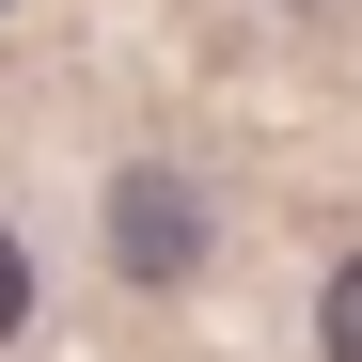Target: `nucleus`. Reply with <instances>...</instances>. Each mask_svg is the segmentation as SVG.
Wrapping results in <instances>:
<instances>
[{
  "instance_id": "obj_1",
  "label": "nucleus",
  "mask_w": 362,
  "mask_h": 362,
  "mask_svg": "<svg viewBox=\"0 0 362 362\" xmlns=\"http://www.w3.org/2000/svg\"><path fill=\"white\" fill-rule=\"evenodd\" d=\"M110 268H127V284H205V189L173 158L110 173Z\"/></svg>"
},
{
  "instance_id": "obj_2",
  "label": "nucleus",
  "mask_w": 362,
  "mask_h": 362,
  "mask_svg": "<svg viewBox=\"0 0 362 362\" xmlns=\"http://www.w3.org/2000/svg\"><path fill=\"white\" fill-rule=\"evenodd\" d=\"M331 362H362V252L331 268Z\"/></svg>"
},
{
  "instance_id": "obj_3",
  "label": "nucleus",
  "mask_w": 362,
  "mask_h": 362,
  "mask_svg": "<svg viewBox=\"0 0 362 362\" xmlns=\"http://www.w3.org/2000/svg\"><path fill=\"white\" fill-rule=\"evenodd\" d=\"M16 331H32V252L0 236V346H16Z\"/></svg>"
}]
</instances>
